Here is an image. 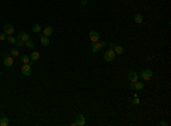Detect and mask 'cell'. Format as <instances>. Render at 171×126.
Segmentation results:
<instances>
[{
    "label": "cell",
    "instance_id": "ffe728a7",
    "mask_svg": "<svg viewBox=\"0 0 171 126\" xmlns=\"http://www.w3.org/2000/svg\"><path fill=\"white\" fill-rule=\"evenodd\" d=\"M15 43H16V44H17L18 47H24V46H25V42H24L23 40H21V39H17Z\"/></svg>",
    "mask_w": 171,
    "mask_h": 126
},
{
    "label": "cell",
    "instance_id": "52a82bcc",
    "mask_svg": "<svg viewBox=\"0 0 171 126\" xmlns=\"http://www.w3.org/2000/svg\"><path fill=\"white\" fill-rule=\"evenodd\" d=\"M75 123L78 126H83L86 124V118L83 115H78L75 118Z\"/></svg>",
    "mask_w": 171,
    "mask_h": 126
},
{
    "label": "cell",
    "instance_id": "30bf717a",
    "mask_svg": "<svg viewBox=\"0 0 171 126\" xmlns=\"http://www.w3.org/2000/svg\"><path fill=\"white\" fill-rule=\"evenodd\" d=\"M17 39H21V40H23L24 42L30 40V35H28V33H24V32H19L18 33V37Z\"/></svg>",
    "mask_w": 171,
    "mask_h": 126
},
{
    "label": "cell",
    "instance_id": "6da1fadb",
    "mask_svg": "<svg viewBox=\"0 0 171 126\" xmlns=\"http://www.w3.org/2000/svg\"><path fill=\"white\" fill-rule=\"evenodd\" d=\"M115 58V52H114V50L112 49V48H109L107 51L105 52V55H104V59L106 61H112Z\"/></svg>",
    "mask_w": 171,
    "mask_h": 126
},
{
    "label": "cell",
    "instance_id": "44dd1931",
    "mask_svg": "<svg viewBox=\"0 0 171 126\" xmlns=\"http://www.w3.org/2000/svg\"><path fill=\"white\" fill-rule=\"evenodd\" d=\"M32 30H33V32H34V33L40 32V25H39V24H34L33 27H32Z\"/></svg>",
    "mask_w": 171,
    "mask_h": 126
},
{
    "label": "cell",
    "instance_id": "5b68a950",
    "mask_svg": "<svg viewBox=\"0 0 171 126\" xmlns=\"http://www.w3.org/2000/svg\"><path fill=\"white\" fill-rule=\"evenodd\" d=\"M22 73L25 76H28V75L31 74V65L30 64H24L22 66Z\"/></svg>",
    "mask_w": 171,
    "mask_h": 126
},
{
    "label": "cell",
    "instance_id": "603a6c76",
    "mask_svg": "<svg viewBox=\"0 0 171 126\" xmlns=\"http://www.w3.org/2000/svg\"><path fill=\"white\" fill-rule=\"evenodd\" d=\"M7 40H8V42H9V43H11V44H14L15 42H16V40H15V39L11 37V35H8V37H7Z\"/></svg>",
    "mask_w": 171,
    "mask_h": 126
},
{
    "label": "cell",
    "instance_id": "ac0fdd59",
    "mask_svg": "<svg viewBox=\"0 0 171 126\" xmlns=\"http://www.w3.org/2000/svg\"><path fill=\"white\" fill-rule=\"evenodd\" d=\"M25 47H28V49H32V48L34 47L33 41H31V40H28V41H25Z\"/></svg>",
    "mask_w": 171,
    "mask_h": 126
},
{
    "label": "cell",
    "instance_id": "83f0119b",
    "mask_svg": "<svg viewBox=\"0 0 171 126\" xmlns=\"http://www.w3.org/2000/svg\"><path fill=\"white\" fill-rule=\"evenodd\" d=\"M129 86H130V89H135V83H133V82H131Z\"/></svg>",
    "mask_w": 171,
    "mask_h": 126
},
{
    "label": "cell",
    "instance_id": "3957f363",
    "mask_svg": "<svg viewBox=\"0 0 171 126\" xmlns=\"http://www.w3.org/2000/svg\"><path fill=\"white\" fill-rule=\"evenodd\" d=\"M105 44V42H100V43H98V42H94V44L91 46V50H92V52H97V51H99L102 48L104 47Z\"/></svg>",
    "mask_w": 171,
    "mask_h": 126
},
{
    "label": "cell",
    "instance_id": "7402d4cb",
    "mask_svg": "<svg viewBox=\"0 0 171 126\" xmlns=\"http://www.w3.org/2000/svg\"><path fill=\"white\" fill-rule=\"evenodd\" d=\"M10 55H11V56H18L19 55L18 50H17V49H15V48H13V49L10 50Z\"/></svg>",
    "mask_w": 171,
    "mask_h": 126
},
{
    "label": "cell",
    "instance_id": "277c9868",
    "mask_svg": "<svg viewBox=\"0 0 171 126\" xmlns=\"http://www.w3.org/2000/svg\"><path fill=\"white\" fill-rule=\"evenodd\" d=\"M4 33H5L6 35H11V34L14 33V27H13V25L6 24L5 26H4Z\"/></svg>",
    "mask_w": 171,
    "mask_h": 126
},
{
    "label": "cell",
    "instance_id": "d6986e66",
    "mask_svg": "<svg viewBox=\"0 0 171 126\" xmlns=\"http://www.w3.org/2000/svg\"><path fill=\"white\" fill-rule=\"evenodd\" d=\"M21 60L23 61L24 64H30V57L25 55V56H23L22 58H21Z\"/></svg>",
    "mask_w": 171,
    "mask_h": 126
},
{
    "label": "cell",
    "instance_id": "7c38bea8",
    "mask_svg": "<svg viewBox=\"0 0 171 126\" xmlns=\"http://www.w3.org/2000/svg\"><path fill=\"white\" fill-rule=\"evenodd\" d=\"M40 41H41V44H42V46H45V47L49 46V39H48L46 35H42V37H41V39H40Z\"/></svg>",
    "mask_w": 171,
    "mask_h": 126
},
{
    "label": "cell",
    "instance_id": "8992f818",
    "mask_svg": "<svg viewBox=\"0 0 171 126\" xmlns=\"http://www.w3.org/2000/svg\"><path fill=\"white\" fill-rule=\"evenodd\" d=\"M89 39H90L91 42H97L99 40V34H98V32L91 31V32L89 33Z\"/></svg>",
    "mask_w": 171,
    "mask_h": 126
},
{
    "label": "cell",
    "instance_id": "2e32d148",
    "mask_svg": "<svg viewBox=\"0 0 171 126\" xmlns=\"http://www.w3.org/2000/svg\"><path fill=\"white\" fill-rule=\"evenodd\" d=\"M135 89L136 90H142L144 89V83H142V82H136L135 83Z\"/></svg>",
    "mask_w": 171,
    "mask_h": 126
},
{
    "label": "cell",
    "instance_id": "4fadbf2b",
    "mask_svg": "<svg viewBox=\"0 0 171 126\" xmlns=\"http://www.w3.org/2000/svg\"><path fill=\"white\" fill-rule=\"evenodd\" d=\"M39 58H40V55H39V52H37V51L32 52L31 56H30V59H31L32 61H37Z\"/></svg>",
    "mask_w": 171,
    "mask_h": 126
},
{
    "label": "cell",
    "instance_id": "cb8c5ba5",
    "mask_svg": "<svg viewBox=\"0 0 171 126\" xmlns=\"http://www.w3.org/2000/svg\"><path fill=\"white\" fill-rule=\"evenodd\" d=\"M132 103L133 105H138V103H139V99H138L137 97H135V99L132 100Z\"/></svg>",
    "mask_w": 171,
    "mask_h": 126
},
{
    "label": "cell",
    "instance_id": "484cf974",
    "mask_svg": "<svg viewBox=\"0 0 171 126\" xmlns=\"http://www.w3.org/2000/svg\"><path fill=\"white\" fill-rule=\"evenodd\" d=\"M87 4H88V1H87V0H82V1H81V5L82 6H86Z\"/></svg>",
    "mask_w": 171,
    "mask_h": 126
},
{
    "label": "cell",
    "instance_id": "7a4b0ae2",
    "mask_svg": "<svg viewBox=\"0 0 171 126\" xmlns=\"http://www.w3.org/2000/svg\"><path fill=\"white\" fill-rule=\"evenodd\" d=\"M140 76H142V79H144V81H149L153 76V72L151 69H145L142 72V75H140Z\"/></svg>",
    "mask_w": 171,
    "mask_h": 126
},
{
    "label": "cell",
    "instance_id": "4316f807",
    "mask_svg": "<svg viewBox=\"0 0 171 126\" xmlns=\"http://www.w3.org/2000/svg\"><path fill=\"white\" fill-rule=\"evenodd\" d=\"M160 125H161V126H166L168 124H166V121H161V123H160Z\"/></svg>",
    "mask_w": 171,
    "mask_h": 126
},
{
    "label": "cell",
    "instance_id": "9a60e30c",
    "mask_svg": "<svg viewBox=\"0 0 171 126\" xmlns=\"http://www.w3.org/2000/svg\"><path fill=\"white\" fill-rule=\"evenodd\" d=\"M114 52L118 53V55H121V53L123 52V48L121 47V46H115V47H114Z\"/></svg>",
    "mask_w": 171,
    "mask_h": 126
},
{
    "label": "cell",
    "instance_id": "9c48e42d",
    "mask_svg": "<svg viewBox=\"0 0 171 126\" xmlns=\"http://www.w3.org/2000/svg\"><path fill=\"white\" fill-rule=\"evenodd\" d=\"M128 79H130L131 82H133V83H136L138 81V75L137 73H135V72H130L128 74Z\"/></svg>",
    "mask_w": 171,
    "mask_h": 126
},
{
    "label": "cell",
    "instance_id": "ba28073f",
    "mask_svg": "<svg viewBox=\"0 0 171 126\" xmlns=\"http://www.w3.org/2000/svg\"><path fill=\"white\" fill-rule=\"evenodd\" d=\"M4 64H5V66H7V67H11V66L14 65V59H13V57L6 56L5 58H4Z\"/></svg>",
    "mask_w": 171,
    "mask_h": 126
},
{
    "label": "cell",
    "instance_id": "e0dca14e",
    "mask_svg": "<svg viewBox=\"0 0 171 126\" xmlns=\"http://www.w3.org/2000/svg\"><path fill=\"white\" fill-rule=\"evenodd\" d=\"M135 22L138 24H140L142 22V16L140 14H137V15H135Z\"/></svg>",
    "mask_w": 171,
    "mask_h": 126
},
{
    "label": "cell",
    "instance_id": "5bb4252c",
    "mask_svg": "<svg viewBox=\"0 0 171 126\" xmlns=\"http://www.w3.org/2000/svg\"><path fill=\"white\" fill-rule=\"evenodd\" d=\"M7 125H9V119L7 117H2L0 119V126H7Z\"/></svg>",
    "mask_w": 171,
    "mask_h": 126
},
{
    "label": "cell",
    "instance_id": "d4e9b609",
    "mask_svg": "<svg viewBox=\"0 0 171 126\" xmlns=\"http://www.w3.org/2000/svg\"><path fill=\"white\" fill-rule=\"evenodd\" d=\"M6 37H6V34H5V33H2V34H0V40H5Z\"/></svg>",
    "mask_w": 171,
    "mask_h": 126
},
{
    "label": "cell",
    "instance_id": "8fae6325",
    "mask_svg": "<svg viewBox=\"0 0 171 126\" xmlns=\"http://www.w3.org/2000/svg\"><path fill=\"white\" fill-rule=\"evenodd\" d=\"M51 34H52V27L51 26H47V27H45V30H43V35L49 37V35H51Z\"/></svg>",
    "mask_w": 171,
    "mask_h": 126
}]
</instances>
